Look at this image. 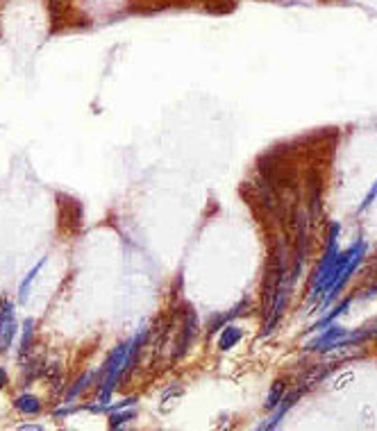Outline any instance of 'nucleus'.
<instances>
[{
  "mask_svg": "<svg viewBox=\"0 0 377 431\" xmlns=\"http://www.w3.org/2000/svg\"><path fill=\"white\" fill-rule=\"evenodd\" d=\"M32 339H34V320L28 318L26 320V332H23V339H21V354H28L32 349Z\"/></svg>",
  "mask_w": 377,
  "mask_h": 431,
  "instance_id": "423d86ee",
  "label": "nucleus"
},
{
  "mask_svg": "<svg viewBox=\"0 0 377 431\" xmlns=\"http://www.w3.org/2000/svg\"><path fill=\"white\" fill-rule=\"evenodd\" d=\"M134 411H123V413H114L111 415V420H109V427H121V425H125V422H130V420H134Z\"/></svg>",
  "mask_w": 377,
  "mask_h": 431,
  "instance_id": "6e6552de",
  "label": "nucleus"
},
{
  "mask_svg": "<svg viewBox=\"0 0 377 431\" xmlns=\"http://www.w3.org/2000/svg\"><path fill=\"white\" fill-rule=\"evenodd\" d=\"M89 379H91V372H87V375H82V377H80V379L75 381V386H73V391H71V393H68V400H66L68 404H71V402H73V400L77 398V393H82V391L87 388V381H89Z\"/></svg>",
  "mask_w": 377,
  "mask_h": 431,
  "instance_id": "0eeeda50",
  "label": "nucleus"
},
{
  "mask_svg": "<svg viewBox=\"0 0 377 431\" xmlns=\"http://www.w3.org/2000/svg\"><path fill=\"white\" fill-rule=\"evenodd\" d=\"M282 393H284V383H282V381H278L275 386H273L271 395H268V406H275V404H278V400L282 398Z\"/></svg>",
  "mask_w": 377,
  "mask_h": 431,
  "instance_id": "1a4fd4ad",
  "label": "nucleus"
},
{
  "mask_svg": "<svg viewBox=\"0 0 377 431\" xmlns=\"http://www.w3.org/2000/svg\"><path fill=\"white\" fill-rule=\"evenodd\" d=\"M239 339H241V332H239L236 327H225L223 334H221V339H219V347L221 349H230Z\"/></svg>",
  "mask_w": 377,
  "mask_h": 431,
  "instance_id": "39448f33",
  "label": "nucleus"
},
{
  "mask_svg": "<svg viewBox=\"0 0 377 431\" xmlns=\"http://www.w3.org/2000/svg\"><path fill=\"white\" fill-rule=\"evenodd\" d=\"M43 263H45V259H41L37 266H34L32 268V271L28 273V277L26 279H23V282H21V288H18V300L21 302H26V298H28V290H30V286H32V282H34V279H37V275H39V271H41V268H43Z\"/></svg>",
  "mask_w": 377,
  "mask_h": 431,
  "instance_id": "20e7f679",
  "label": "nucleus"
},
{
  "mask_svg": "<svg viewBox=\"0 0 377 431\" xmlns=\"http://www.w3.org/2000/svg\"><path fill=\"white\" fill-rule=\"evenodd\" d=\"M60 3H62V0H48V9L53 11V14H55V9L60 7Z\"/></svg>",
  "mask_w": 377,
  "mask_h": 431,
  "instance_id": "9b49d317",
  "label": "nucleus"
},
{
  "mask_svg": "<svg viewBox=\"0 0 377 431\" xmlns=\"http://www.w3.org/2000/svg\"><path fill=\"white\" fill-rule=\"evenodd\" d=\"M16 409L23 411L26 415H37L41 411V402L39 398H34V395H21V398H16Z\"/></svg>",
  "mask_w": 377,
  "mask_h": 431,
  "instance_id": "7ed1b4c3",
  "label": "nucleus"
},
{
  "mask_svg": "<svg viewBox=\"0 0 377 431\" xmlns=\"http://www.w3.org/2000/svg\"><path fill=\"white\" fill-rule=\"evenodd\" d=\"M16 334V313H14V302L3 300L0 302V352H7L11 347Z\"/></svg>",
  "mask_w": 377,
  "mask_h": 431,
  "instance_id": "f257e3e1",
  "label": "nucleus"
},
{
  "mask_svg": "<svg viewBox=\"0 0 377 431\" xmlns=\"http://www.w3.org/2000/svg\"><path fill=\"white\" fill-rule=\"evenodd\" d=\"M196 313H193L191 307H187V313H185V322H182V329H180V339H177V349H175V359H182L187 354V349L193 341V336H196Z\"/></svg>",
  "mask_w": 377,
  "mask_h": 431,
  "instance_id": "f03ea898",
  "label": "nucleus"
},
{
  "mask_svg": "<svg viewBox=\"0 0 377 431\" xmlns=\"http://www.w3.org/2000/svg\"><path fill=\"white\" fill-rule=\"evenodd\" d=\"M7 381H9V377H7V372L0 368V388H5L7 386Z\"/></svg>",
  "mask_w": 377,
  "mask_h": 431,
  "instance_id": "9d476101",
  "label": "nucleus"
}]
</instances>
